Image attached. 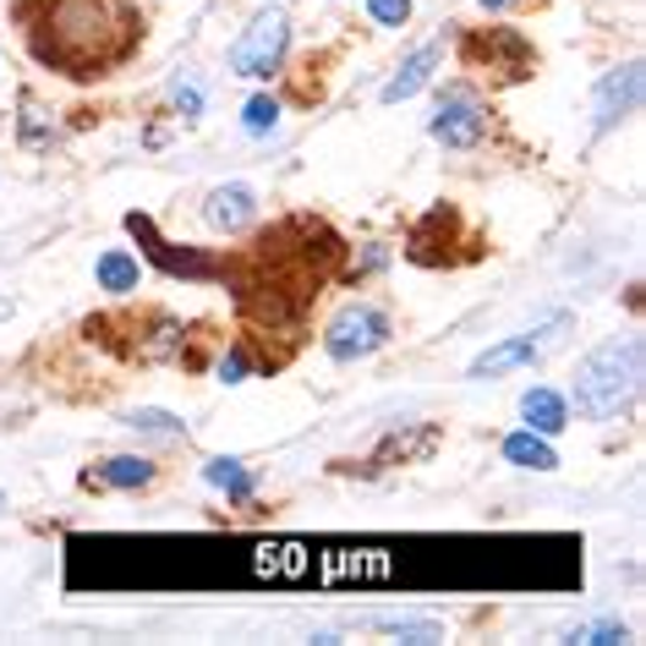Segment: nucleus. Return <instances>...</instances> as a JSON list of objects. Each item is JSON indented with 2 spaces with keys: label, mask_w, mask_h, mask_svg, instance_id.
<instances>
[{
  "label": "nucleus",
  "mask_w": 646,
  "mask_h": 646,
  "mask_svg": "<svg viewBox=\"0 0 646 646\" xmlns=\"http://www.w3.org/2000/svg\"><path fill=\"white\" fill-rule=\"evenodd\" d=\"M17 28L45 72L72 83L110 77L143 39V23L121 0H17Z\"/></svg>",
  "instance_id": "nucleus-1"
},
{
  "label": "nucleus",
  "mask_w": 646,
  "mask_h": 646,
  "mask_svg": "<svg viewBox=\"0 0 646 646\" xmlns=\"http://www.w3.org/2000/svg\"><path fill=\"white\" fill-rule=\"evenodd\" d=\"M635 395H641V335L608 340L575 368L570 400H575V417H586V422L619 417Z\"/></svg>",
  "instance_id": "nucleus-2"
},
{
  "label": "nucleus",
  "mask_w": 646,
  "mask_h": 646,
  "mask_svg": "<svg viewBox=\"0 0 646 646\" xmlns=\"http://www.w3.org/2000/svg\"><path fill=\"white\" fill-rule=\"evenodd\" d=\"M285 45H290V23H285L279 7H268V12H258V17L247 23V34L230 45L225 61H230L236 77H268V72H279Z\"/></svg>",
  "instance_id": "nucleus-3"
},
{
  "label": "nucleus",
  "mask_w": 646,
  "mask_h": 646,
  "mask_svg": "<svg viewBox=\"0 0 646 646\" xmlns=\"http://www.w3.org/2000/svg\"><path fill=\"white\" fill-rule=\"evenodd\" d=\"M564 330H570V312H553L542 330H531V335H521V340H504V346H493V351H482L477 362H471V379H499V373H510V368H531V362H542L559 340H564Z\"/></svg>",
  "instance_id": "nucleus-4"
},
{
  "label": "nucleus",
  "mask_w": 646,
  "mask_h": 646,
  "mask_svg": "<svg viewBox=\"0 0 646 646\" xmlns=\"http://www.w3.org/2000/svg\"><path fill=\"white\" fill-rule=\"evenodd\" d=\"M384 340H390V318H384L379 307H346V312L330 323V335H323V351H330L335 362H362V357H373Z\"/></svg>",
  "instance_id": "nucleus-5"
},
{
  "label": "nucleus",
  "mask_w": 646,
  "mask_h": 646,
  "mask_svg": "<svg viewBox=\"0 0 646 646\" xmlns=\"http://www.w3.org/2000/svg\"><path fill=\"white\" fill-rule=\"evenodd\" d=\"M460 56H466L471 72H477V67H499V72H493L499 83H521V77H531V50H526V39H521L515 28L471 34V39L460 45Z\"/></svg>",
  "instance_id": "nucleus-6"
},
{
  "label": "nucleus",
  "mask_w": 646,
  "mask_h": 646,
  "mask_svg": "<svg viewBox=\"0 0 646 646\" xmlns=\"http://www.w3.org/2000/svg\"><path fill=\"white\" fill-rule=\"evenodd\" d=\"M428 132H433L444 148H477L482 132H488V110H482L471 94H444V105L433 110Z\"/></svg>",
  "instance_id": "nucleus-7"
},
{
  "label": "nucleus",
  "mask_w": 646,
  "mask_h": 646,
  "mask_svg": "<svg viewBox=\"0 0 646 646\" xmlns=\"http://www.w3.org/2000/svg\"><path fill=\"white\" fill-rule=\"evenodd\" d=\"M127 230H132V236L143 241V247H148V258H154V263H159L165 274H187V279H208V274H225V268H219L214 258H203V252H187V247L176 252L170 241H159V236H154V219H148V214H132V219H127Z\"/></svg>",
  "instance_id": "nucleus-8"
},
{
  "label": "nucleus",
  "mask_w": 646,
  "mask_h": 646,
  "mask_svg": "<svg viewBox=\"0 0 646 646\" xmlns=\"http://www.w3.org/2000/svg\"><path fill=\"white\" fill-rule=\"evenodd\" d=\"M635 99H641V67L630 61L624 72H613V77H602L597 83V132H608L613 121H624L630 110H635Z\"/></svg>",
  "instance_id": "nucleus-9"
},
{
  "label": "nucleus",
  "mask_w": 646,
  "mask_h": 646,
  "mask_svg": "<svg viewBox=\"0 0 646 646\" xmlns=\"http://www.w3.org/2000/svg\"><path fill=\"white\" fill-rule=\"evenodd\" d=\"M203 219H208L214 230H247V225L258 219V192L241 187V181H236V187H214Z\"/></svg>",
  "instance_id": "nucleus-10"
},
{
  "label": "nucleus",
  "mask_w": 646,
  "mask_h": 646,
  "mask_svg": "<svg viewBox=\"0 0 646 646\" xmlns=\"http://www.w3.org/2000/svg\"><path fill=\"white\" fill-rule=\"evenodd\" d=\"M439 61H444V45H422L390 83H384V105H400V99H411V94H422L428 88V77L439 72Z\"/></svg>",
  "instance_id": "nucleus-11"
},
{
  "label": "nucleus",
  "mask_w": 646,
  "mask_h": 646,
  "mask_svg": "<svg viewBox=\"0 0 646 646\" xmlns=\"http://www.w3.org/2000/svg\"><path fill=\"white\" fill-rule=\"evenodd\" d=\"M521 417L531 433H564L570 428V400L553 395V390H526L521 395Z\"/></svg>",
  "instance_id": "nucleus-12"
},
{
  "label": "nucleus",
  "mask_w": 646,
  "mask_h": 646,
  "mask_svg": "<svg viewBox=\"0 0 646 646\" xmlns=\"http://www.w3.org/2000/svg\"><path fill=\"white\" fill-rule=\"evenodd\" d=\"M137 279H143V263H137L127 247H110V252L99 258V285H105V290L127 296V290H137Z\"/></svg>",
  "instance_id": "nucleus-13"
},
{
  "label": "nucleus",
  "mask_w": 646,
  "mask_h": 646,
  "mask_svg": "<svg viewBox=\"0 0 646 646\" xmlns=\"http://www.w3.org/2000/svg\"><path fill=\"white\" fill-rule=\"evenodd\" d=\"M504 460H510V466H526V471H553V466H559V455H553V450H548L531 428L504 439Z\"/></svg>",
  "instance_id": "nucleus-14"
},
{
  "label": "nucleus",
  "mask_w": 646,
  "mask_h": 646,
  "mask_svg": "<svg viewBox=\"0 0 646 646\" xmlns=\"http://www.w3.org/2000/svg\"><path fill=\"white\" fill-rule=\"evenodd\" d=\"M99 482H105V488H148V482H154V460H143V455H116V460L99 466Z\"/></svg>",
  "instance_id": "nucleus-15"
},
{
  "label": "nucleus",
  "mask_w": 646,
  "mask_h": 646,
  "mask_svg": "<svg viewBox=\"0 0 646 646\" xmlns=\"http://www.w3.org/2000/svg\"><path fill=\"white\" fill-rule=\"evenodd\" d=\"M203 477H208L214 488H225L236 504H247V499H252V488H258V482H252V471H241V460H208V471H203Z\"/></svg>",
  "instance_id": "nucleus-16"
},
{
  "label": "nucleus",
  "mask_w": 646,
  "mask_h": 646,
  "mask_svg": "<svg viewBox=\"0 0 646 646\" xmlns=\"http://www.w3.org/2000/svg\"><path fill=\"white\" fill-rule=\"evenodd\" d=\"M241 127H247L252 137H268V132L279 127V105H274L268 94H258V99H247V116H241Z\"/></svg>",
  "instance_id": "nucleus-17"
},
{
  "label": "nucleus",
  "mask_w": 646,
  "mask_h": 646,
  "mask_svg": "<svg viewBox=\"0 0 646 646\" xmlns=\"http://www.w3.org/2000/svg\"><path fill=\"white\" fill-rule=\"evenodd\" d=\"M127 428H137V433H154V439H181L187 428L170 417V411H132L127 417Z\"/></svg>",
  "instance_id": "nucleus-18"
},
{
  "label": "nucleus",
  "mask_w": 646,
  "mask_h": 646,
  "mask_svg": "<svg viewBox=\"0 0 646 646\" xmlns=\"http://www.w3.org/2000/svg\"><path fill=\"white\" fill-rule=\"evenodd\" d=\"M373 630H390V635H417V641H439V635H444L433 619H373Z\"/></svg>",
  "instance_id": "nucleus-19"
},
{
  "label": "nucleus",
  "mask_w": 646,
  "mask_h": 646,
  "mask_svg": "<svg viewBox=\"0 0 646 646\" xmlns=\"http://www.w3.org/2000/svg\"><path fill=\"white\" fill-rule=\"evenodd\" d=\"M368 12H373V23H384V28H406L411 0H368Z\"/></svg>",
  "instance_id": "nucleus-20"
},
{
  "label": "nucleus",
  "mask_w": 646,
  "mask_h": 646,
  "mask_svg": "<svg viewBox=\"0 0 646 646\" xmlns=\"http://www.w3.org/2000/svg\"><path fill=\"white\" fill-rule=\"evenodd\" d=\"M176 110H181L187 121H198V116H203V88H198V83H176Z\"/></svg>",
  "instance_id": "nucleus-21"
},
{
  "label": "nucleus",
  "mask_w": 646,
  "mask_h": 646,
  "mask_svg": "<svg viewBox=\"0 0 646 646\" xmlns=\"http://www.w3.org/2000/svg\"><path fill=\"white\" fill-rule=\"evenodd\" d=\"M570 641H597V646H608V641H624V624H586V630H570Z\"/></svg>",
  "instance_id": "nucleus-22"
},
{
  "label": "nucleus",
  "mask_w": 646,
  "mask_h": 646,
  "mask_svg": "<svg viewBox=\"0 0 646 646\" xmlns=\"http://www.w3.org/2000/svg\"><path fill=\"white\" fill-rule=\"evenodd\" d=\"M241 373H247V351H230V362L219 368V379L225 384H241Z\"/></svg>",
  "instance_id": "nucleus-23"
},
{
  "label": "nucleus",
  "mask_w": 646,
  "mask_h": 646,
  "mask_svg": "<svg viewBox=\"0 0 646 646\" xmlns=\"http://www.w3.org/2000/svg\"><path fill=\"white\" fill-rule=\"evenodd\" d=\"M482 7H488V12H504V7H510V0H482Z\"/></svg>",
  "instance_id": "nucleus-24"
},
{
  "label": "nucleus",
  "mask_w": 646,
  "mask_h": 646,
  "mask_svg": "<svg viewBox=\"0 0 646 646\" xmlns=\"http://www.w3.org/2000/svg\"><path fill=\"white\" fill-rule=\"evenodd\" d=\"M0 504H7V499H0Z\"/></svg>",
  "instance_id": "nucleus-25"
}]
</instances>
